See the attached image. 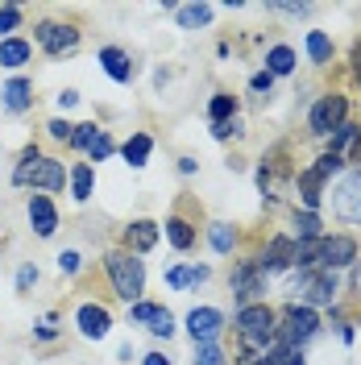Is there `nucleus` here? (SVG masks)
<instances>
[{"label":"nucleus","instance_id":"nucleus-1","mask_svg":"<svg viewBox=\"0 0 361 365\" xmlns=\"http://www.w3.org/2000/svg\"><path fill=\"white\" fill-rule=\"evenodd\" d=\"M13 187H34V191H67V166L59 158H46L38 145H25L17 166H13Z\"/></svg>","mask_w":361,"mask_h":365},{"label":"nucleus","instance_id":"nucleus-2","mask_svg":"<svg viewBox=\"0 0 361 365\" xmlns=\"http://www.w3.org/2000/svg\"><path fill=\"white\" fill-rule=\"evenodd\" d=\"M104 270H108V282H113L116 299H125L129 307L141 303V295H146V262H141L137 253L113 250L104 257Z\"/></svg>","mask_w":361,"mask_h":365},{"label":"nucleus","instance_id":"nucleus-3","mask_svg":"<svg viewBox=\"0 0 361 365\" xmlns=\"http://www.w3.org/2000/svg\"><path fill=\"white\" fill-rule=\"evenodd\" d=\"M274 312L266 307V303H249V307H237V316H233V328L241 332V341L249 344V349H274Z\"/></svg>","mask_w":361,"mask_h":365},{"label":"nucleus","instance_id":"nucleus-4","mask_svg":"<svg viewBox=\"0 0 361 365\" xmlns=\"http://www.w3.org/2000/svg\"><path fill=\"white\" fill-rule=\"evenodd\" d=\"M316 328H320L316 312L303 307V303H291V307L283 312V319L274 324V341L283 344V349H303V344L316 336Z\"/></svg>","mask_w":361,"mask_h":365},{"label":"nucleus","instance_id":"nucleus-5","mask_svg":"<svg viewBox=\"0 0 361 365\" xmlns=\"http://www.w3.org/2000/svg\"><path fill=\"white\" fill-rule=\"evenodd\" d=\"M340 282L337 274L328 270H295V295H299V303L303 307H332V299H337Z\"/></svg>","mask_w":361,"mask_h":365},{"label":"nucleus","instance_id":"nucleus-6","mask_svg":"<svg viewBox=\"0 0 361 365\" xmlns=\"http://www.w3.org/2000/svg\"><path fill=\"white\" fill-rule=\"evenodd\" d=\"M357 262V241L353 237H320V245H316V262H312V270H328V274H337L345 270V266H353Z\"/></svg>","mask_w":361,"mask_h":365},{"label":"nucleus","instance_id":"nucleus-7","mask_svg":"<svg viewBox=\"0 0 361 365\" xmlns=\"http://www.w3.org/2000/svg\"><path fill=\"white\" fill-rule=\"evenodd\" d=\"M34 42L42 46L50 58H63L71 50H79V29L67 21H38L34 25Z\"/></svg>","mask_w":361,"mask_h":365},{"label":"nucleus","instance_id":"nucleus-8","mask_svg":"<svg viewBox=\"0 0 361 365\" xmlns=\"http://www.w3.org/2000/svg\"><path fill=\"white\" fill-rule=\"evenodd\" d=\"M345 116H349V100H345L340 91H332V96H320L316 104H312L307 125H312V133L328 137L332 129H340V125H345Z\"/></svg>","mask_w":361,"mask_h":365},{"label":"nucleus","instance_id":"nucleus-9","mask_svg":"<svg viewBox=\"0 0 361 365\" xmlns=\"http://www.w3.org/2000/svg\"><path fill=\"white\" fill-rule=\"evenodd\" d=\"M233 295H237L241 307L258 303V299L266 295V274L258 270L253 262H237V266H233Z\"/></svg>","mask_w":361,"mask_h":365},{"label":"nucleus","instance_id":"nucleus-10","mask_svg":"<svg viewBox=\"0 0 361 365\" xmlns=\"http://www.w3.org/2000/svg\"><path fill=\"white\" fill-rule=\"evenodd\" d=\"M253 266H258L262 274L295 270V237H270V245L253 257Z\"/></svg>","mask_w":361,"mask_h":365},{"label":"nucleus","instance_id":"nucleus-11","mask_svg":"<svg viewBox=\"0 0 361 365\" xmlns=\"http://www.w3.org/2000/svg\"><path fill=\"white\" fill-rule=\"evenodd\" d=\"M220 328H225V312H216V307H191L187 312V332L195 344H212L220 336Z\"/></svg>","mask_w":361,"mask_h":365},{"label":"nucleus","instance_id":"nucleus-12","mask_svg":"<svg viewBox=\"0 0 361 365\" xmlns=\"http://www.w3.org/2000/svg\"><path fill=\"white\" fill-rule=\"evenodd\" d=\"M75 328H79L88 341H104V336L113 332V316H108V307H100V303H79Z\"/></svg>","mask_w":361,"mask_h":365},{"label":"nucleus","instance_id":"nucleus-13","mask_svg":"<svg viewBox=\"0 0 361 365\" xmlns=\"http://www.w3.org/2000/svg\"><path fill=\"white\" fill-rule=\"evenodd\" d=\"M29 228L42 237V241H50L54 232H59V207H54V200L50 195H29Z\"/></svg>","mask_w":361,"mask_h":365},{"label":"nucleus","instance_id":"nucleus-14","mask_svg":"<svg viewBox=\"0 0 361 365\" xmlns=\"http://www.w3.org/2000/svg\"><path fill=\"white\" fill-rule=\"evenodd\" d=\"M158 237H162V225H154V220H133V225H125V253H150L154 245H158Z\"/></svg>","mask_w":361,"mask_h":365},{"label":"nucleus","instance_id":"nucleus-15","mask_svg":"<svg viewBox=\"0 0 361 365\" xmlns=\"http://www.w3.org/2000/svg\"><path fill=\"white\" fill-rule=\"evenodd\" d=\"M337 212L345 216V220H353V225H361V170H353V175H345L337 187Z\"/></svg>","mask_w":361,"mask_h":365},{"label":"nucleus","instance_id":"nucleus-16","mask_svg":"<svg viewBox=\"0 0 361 365\" xmlns=\"http://www.w3.org/2000/svg\"><path fill=\"white\" fill-rule=\"evenodd\" d=\"M100 71H104L113 83H129V79H133V58H129L121 46H100Z\"/></svg>","mask_w":361,"mask_h":365},{"label":"nucleus","instance_id":"nucleus-17","mask_svg":"<svg viewBox=\"0 0 361 365\" xmlns=\"http://www.w3.org/2000/svg\"><path fill=\"white\" fill-rule=\"evenodd\" d=\"M0 104H4L9 113H25V108L34 104V83H29L25 75H13V79L0 88Z\"/></svg>","mask_w":361,"mask_h":365},{"label":"nucleus","instance_id":"nucleus-18","mask_svg":"<svg viewBox=\"0 0 361 365\" xmlns=\"http://www.w3.org/2000/svg\"><path fill=\"white\" fill-rule=\"evenodd\" d=\"M67 187H71V200L75 204H88L91 200V187H96V170H91V162H75L67 170Z\"/></svg>","mask_w":361,"mask_h":365},{"label":"nucleus","instance_id":"nucleus-19","mask_svg":"<svg viewBox=\"0 0 361 365\" xmlns=\"http://www.w3.org/2000/svg\"><path fill=\"white\" fill-rule=\"evenodd\" d=\"M150 154H154V137H150V133H133L125 145H121V158L129 162L133 170H141V166L150 162Z\"/></svg>","mask_w":361,"mask_h":365},{"label":"nucleus","instance_id":"nucleus-20","mask_svg":"<svg viewBox=\"0 0 361 365\" xmlns=\"http://www.w3.org/2000/svg\"><path fill=\"white\" fill-rule=\"evenodd\" d=\"M29 58H34V46L25 42V38H4V42H0V67L17 71V67H25Z\"/></svg>","mask_w":361,"mask_h":365},{"label":"nucleus","instance_id":"nucleus-21","mask_svg":"<svg viewBox=\"0 0 361 365\" xmlns=\"http://www.w3.org/2000/svg\"><path fill=\"white\" fill-rule=\"evenodd\" d=\"M320 191H324V179L307 166V170L299 175V200H303V212H320V200H324Z\"/></svg>","mask_w":361,"mask_h":365},{"label":"nucleus","instance_id":"nucleus-22","mask_svg":"<svg viewBox=\"0 0 361 365\" xmlns=\"http://www.w3.org/2000/svg\"><path fill=\"white\" fill-rule=\"evenodd\" d=\"M166 241H171L179 253H187L191 245H195V225L183 220V216H171V220H166Z\"/></svg>","mask_w":361,"mask_h":365},{"label":"nucleus","instance_id":"nucleus-23","mask_svg":"<svg viewBox=\"0 0 361 365\" xmlns=\"http://www.w3.org/2000/svg\"><path fill=\"white\" fill-rule=\"evenodd\" d=\"M212 4H183L179 13H175V21H179V29H203V25L212 21Z\"/></svg>","mask_w":361,"mask_h":365},{"label":"nucleus","instance_id":"nucleus-24","mask_svg":"<svg viewBox=\"0 0 361 365\" xmlns=\"http://www.w3.org/2000/svg\"><path fill=\"white\" fill-rule=\"evenodd\" d=\"M295 63H299V58H295L291 46H270V50H266V71H270L274 79H278V75H291Z\"/></svg>","mask_w":361,"mask_h":365},{"label":"nucleus","instance_id":"nucleus-25","mask_svg":"<svg viewBox=\"0 0 361 365\" xmlns=\"http://www.w3.org/2000/svg\"><path fill=\"white\" fill-rule=\"evenodd\" d=\"M233 116H237V96L216 91V96L208 100V120H212V125H220V120H233Z\"/></svg>","mask_w":361,"mask_h":365},{"label":"nucleus","instance_id":"nucleus-26","mask_svg":"<svg viewBox=\"0 0 361 365\" xmlns=\"http://www.w3.org/2000/svg\"><path fill=\"white\" fill-rule=\"evenodd\" d=\"M320 212H299L295 207V241H320L324 232H320Z\"/></svg>","mask_w":361,"mask_h":365},{"label":"nucleus","instance_id":"nucleus-27","mask_svg":"<svg viewBox=\"0 0 361 365\" xmlns=\"http://www.w3.org/2000/svg\"><path fill=\"white\" fill-rule=\"evenodd\" d=\"M208 245L216 253H233V245H237V232H233V225H225V220H212L208 225Z\"/></svg>","mask_w":361,"mask_h":365},{"label":"nucleus","instance_id":"nucleus-28","mask_svg":"<svg viewBox=\"0 0 361 365\" xmlns=\"http://www.w3.org/2000/svg\"><path fill=\"white\" fill-rule=\"evenodd\" d=\"M21 21H25L21 4H0V42H4V38H17Z\"/></svg>","mask_w":361,"mask_h":365},{"label":"nucleus","instance_id":"nucleus-29","mask_svg":"<svg viewBox=\"0 0 361 365\" xmlns=\"http://www.w3.org/2000/svg\"><path fill=\"white\" fill-rule=\"evenodd\" d=\"M307 54H312V63H332V38L324 29H312L307 34Z\"/></svg>","mask_w":361,"mask_h":365},{"label":"nucleus","instance_id":"nucleus-30","mask_svg":"<svg viewBox=\"0 0 361 365\" xmlns=\"http://www.w3.org/2000/svg\"><path fill=\"white\" fill-rule=\"evenodd\" d=\"M357 125H349V120H345V125H340V129H332V133H328V154H337L340 158V150H353V141H357Z\"/></svg>","mask_w":361,"mask_h":365},{"label":"nucleus","instance_id":"nucleus-31","mask_svg":"<svg viewBox=\"0 0 361 365\" xmlns=\"http://www.w3.org/2000/svg\"><path fill=\"white\" fill-rule=\"evenodd\" d=\"M146 332H150V336H166V341H171V336H175V316H171L166 307H158L154 316L146 319Z\"/></svg>","mask_w":361,"mask_h":365},{"label":"nucleus","instance_id":"nucleus-32","mask_svg":"<svg viewBox=\"0 0 361 365\" xmlns=\"http://www.w3.org/2000/svg\"><path fill=\"white\" fill-rule=\"evenodd\" d=\"M113 154H116V141L104 133V129H100V137H96V141L88 145V158H91V162H108Z\"/></svg>","mask_w":361,"mask_h":365},{"label":"nucleus","instance_id":"nucleus-33","mask_svg":"<svg viewBox=\"0 0 361 365\" xmlns=\"http://www.w3.org/2000/svg\"><path fill=\"white\" fill-rule=\"evenodd\" d=\"M100 137V125H91V120H83V125H75V133H71V150H88L91 141Z\"/></svg>","mask_w":361,"mask_h":365},{"label":"nucleus","instance_id":"nucleus-34","mask_svg":"<svg viewBox=\"0 0 361 365\" xmlns=\"http://www.w3.org/2000/svg\"><path fill=\"white\" fill-rule=\"evenodd\" d=\"M195 365H225V349L212 341V344H195Z\"/></svg>","mask_w":361,"mask_h":365},{"label":"nucleus","instance_id":"nucleus-35","mask_svg":"<svg viewBox=\"0 0 361 365\" xmlns=\"http://www.w3.org/2000/svg\"><path fill=\"white\" fill-rule=\"evenodd\" d=\"M340 166H345V162H340L337 154H320V158H316V166H312V170H316L320 179L328 182V179H332V175H340Z\"/></svg>","mask_w":361,"mask_h":365},{"label":"nucleus","instance_id":"nucleus-36","mask_svg":"<svg viewBox=\"0 0 361 365\" xmlns=\"http://www.w3.org/2000/svg\"><path fill=\"white\" fill-rule=\"evenodd\" d=\"M59 270L67 274V278H75V274L83 270V253L79 250H63L59 253Z\"/></svg>","mask_w":361,"mask_h":365},{"label":"nucleus","instance_id":"nucleus-37","mask_svg":"<svg viewBox=\"0 0 361 365\" xmlns=\"http://www.w3.org/2000/svg\"><path fill=\"white\" fill-rule=\"evenodd\" d=\"M46 129H50V137H54V141H71V133H75V125H71V120H63V116H54Z\"/></svg>","mask_w":361,"mask_h":365},{"label":"nucleus","instance_id":"nucleus-38","mask_svg":"<svg viewBox=\"0 0 361 365\" xmlns=\"http://www.w3.org/2000/svg\"><path fill=\"white\" fill-rule=\"evenodd\" d=\"M158 307H162V303H146V299H141V303H133V307H129V319H133V324H146V319L154 316Z\"/></svg>","mask_w":361,"mask_h":365},{"label":"nucleus","instance_id":"nucleus-39","mask_svg":"<svg viewBox=\"0 0 361 365\" xmlns=\"http://www.w3.org/2000/svg\"><path fill=\"white\" fill-rule=\"evenodd\" d=\"M34 282H38V266H34V262H25L21 270H17V291H29V287H34Z\"/></svg>","mask_w":361,"mask_h":365},{"label":"nucleus","instance_id":"nucleus-40","mask_svg":"<svg viewBox=\"0 0 361 365\" xmlns=\"http://www.w3.org/2000/svg\"><path fill=\"white\" fill-rule=\"evenodd\" d=\"M233 133H241V120H237V116H233V120H220V125H212V137H216V141H228Z\"/></svg>","mask_w":361,"mask_h":365},{"label":"nucleus","instance_id":"nucleus-41","mask_svg":"<svg viewBox=\"0 0 361 365\" xmlns=\"http://www.w3.org/2000/svg\"><path fill=\"white\" fill-rule=\"evenodd\" d=\"M166 287L187 291V287H191V282H187V266H171V270H166Z\"/></svg>","mask_w":361,"mask_h":365},{"label":"nucleus","instance_id":"nucleus-42","mask_svg":"<svg viewBox=\"0 0 361 365\" xmlns=\"http://www.w3.org/2000/svg\"><path fill=\"white\" fill-rule=\"evenodd\" d=\"M34 336H38V341H54V336H59V328H54V316H42V319H38Z\"/></svg>","mask_w":361,"mask_h":365},{"label":"nucleus","instance_id":"nucleus-43","mask_svg":"<svg viewBox=\"0 0 361 365\" xmlns=\"http://www.w3.org/2000/svg\"><path fill=\"white\" fill-rule=\"evenodd\" d=\"M208 278H212L208 266H200V262H195V266H187V282H191V287H200V282H208Z\"/></svg>","mask_w":361,"mask_h":365},{"label":"nucleus","instance_id":"nucleus-44","mask_svg":"<svg viewBox=\"0 0 361 365\" xmlns=\"http://www.w3.org/2000/svg\"><path fill=\"white\" fill-rule=\"evenodd\" d=\"M249 88H253V91H270L274 88V75H270V71H258V75L249 79Z\"/></svg>","mask_w":361,"mask_h":365},{"label":"nucleus","instance_id":"nucleus-45","mask_svg":"<svg viewBox=\"0 0 361 365\" xmlns=\"http://www.w3.org/2000/svg\"><path fill=\"white\" fill-rule=\"evenodd\" d=\"M75 104H79V91H75V88L59 91V108H63V113H71V108H75Z\"/></svg>","mask_w":361,"mask_h":365},{"label":"nucleus","instance_id":"nucleus-46","mask_svg":"<svg viewBox=\"0 0 361 365\" xmlns=\"http://www.w3.org/2000/svg\"><path fill=\"white\" fill-rule=\"evenodd\" d=\"M141 365H171V357H166V353H146Z\"/></svg>","mask_w":361,"mask_h":365},{"label":"nucleus","instance_id":"nucleus-47","mask_svg":"<svg viewBox=\"0 0 361 365\" xmlns=\"http://www.w3.org/2000/svg\"><path fill=\"white\" fill-rule=\"evenodd\" d=\"M353 75H357V83H361V38H357V46H353Z\"/></svg>","mask_w":361,"mask_h":365},{"label":"nucleus","instance_id":"nucleus-48","mask_svg":"<svg viewBox=\"0 0 361 365\" xmlns=\"http://www.w3.org/2000/svg\"><path fill=\"white\" fill-rule=\"evenodd\" d=\"M179 175H195V158H179Z\"/></svg>","mask_w":361,"mask_h":365},{"label":"nucleus","instance_id":"nucleus-49","mask_svg":"<svg viewBox=\"0 0 361 365\" xmlns=\"http://www.w3.org/2000/svg\"><path fill=\"white\" fill-rule=\"evenodd\" d=\"M274 9H283V13H299V17L307 13V4H274Z\"/></svg>","mask_w":361,"mask_h":365},{"label":"nucleus","instance_id":"nucleus-50","mask_svg":"<svg viewBox=\"0 0 361 365\" xmlns=\"http://www.w3.org/2000/svg\"><path fill=\"white\" fill-rule=\"evenodd\" d=\"M349 154H353V162H361V133H357V141H353V150H349Z\"/></svg>","mask_w":361,"mask_h":365}]
</instances>
